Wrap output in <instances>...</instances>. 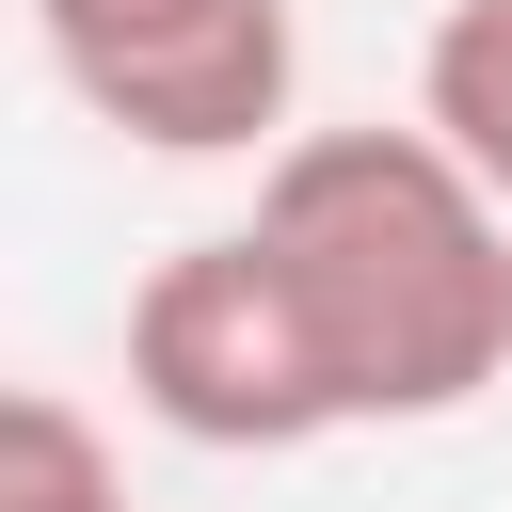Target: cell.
I'll use <instances>...</instances> for the list:
<instances>
[{
  "label": "cell",
  "instance_id": "5b68a950",
  "mask_svg": "<svg viewBox=\"0 0 512 512\" xmlns=\"http://www.w3.org/2000/svg\"><path fill=\"white\" fill-rule=\"evenodd\" d=\"M0 512H128V464H112V432L64 384L0 400Z\"/></svg>",
  "mask_w": 512,
  "mask_h": 512
},
{
  "label": "cell",
  "instance_id": "3957f363",
  "mask_svg": "<svg viewBox=\"0 0 512 512\" xmlns=\"http://www.w3.org/2000/svg\"><path fill=\"white\" fill-rule=\"evenodd\" d=\"M48 80L144 160H240L288 128V0H32Z\"/></svg>",
  "mask_w": 512,
  "mask_h": 512
},
{
  "label": "cell",
  "instance_id": "277c9868",
  "mask_svg": "<svg viewBox=\"0 0 512 512\" xmlns=\"http://www.w3.org/2000/svg\"><path fill=\"white\" fill-rule=\"evenodd\" d=\"M416 112L512 192V0H448L432 48H416Z\"/></svg>",
  "mask_w": 512,
  "mask_h": 512
},
{
  "label": "cell",
  "instance_id": "6da1fadb",
  "mask_svg": "<svg viewBox=\"0 0 512 512\" xmlns=\"http://www.w3.org/2000/svg\"><path fill=\"white\" fill-rule=\"evenodd\" d=\"M256 240L288 256L336 416H464L512 368V192L416 112V128H304L256 176Z\"/></svg>",
  "mask_w": 512,
  "mask_h": 512
},
{
  "label": "cell",
  "instance_id": "7a4b0ae2",
  "mask_svg": "<svg viewBox=\"0 0 512 512\" xmlns=\"http://www.w3.org/2000/svg\"><path fill=\"white\" fill-rule=\"evenodd\" d=\"M128 400L176 448H320V432H352L336 368H320V320H304V288L256 224H208L128 288Z\"/></svg>",
  "mask_w": 512,
  "mask_h": 512
}]
</instances>
